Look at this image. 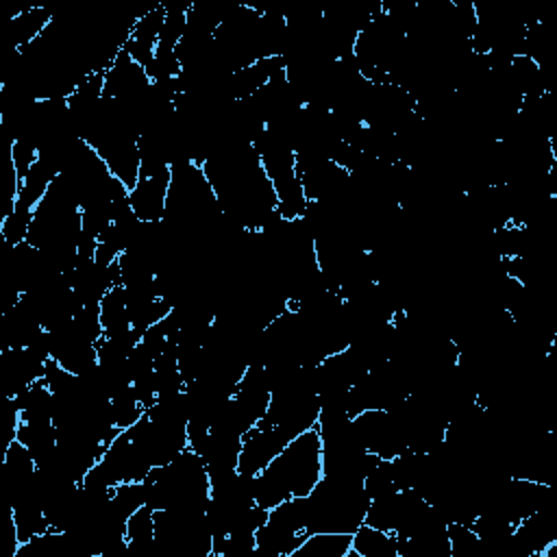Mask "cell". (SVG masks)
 <instances>
[{"label":"cell","instance_id":"cell-2","mask_svg":"<svg viewBox=\"0 0 557 557\" xmlns=\"http://www.w3.org/2000/svg\"><path fill=\"white\" fill-rule=\"evenodd\" d=\"M307 500V533L335 531L352 533L366 520L370 496L359 479L322 476L305 496Z\"/></svg>","mask_w":557,"mask_h":557},{"label":"cell","instance_id":"cell-9","mask_svg":"<svg viewBox=\"0 0 557 557\" xmlns=\"http://www.w3.org/2000/svg\"><path fill=\"white\" fill-rule=\"evenodd\" d=\"M352 533L313 531L302 537L292 557H348Z\"/></svg>","mask_w":557,"mask_h":557},{"label":"cell","instance_id":"cell-7","mask_svg":"<svg viewBox=\"0 0 557 557\" xmlns=\"http://www.w3.org/2000/svg\"><path fill=\"white\" fill-rule=\"evenodd\" d=\"M348 557H398V537L363 522L352 531Z\"/></svg>","mask_w":557,"mask_h":557},{"label":"cell","instance_id":"cell-8","mask_svg":"<svg viewBox=\"0 0 557 557\" xmlns=\"http://www.w3.org/2000/svg\"><path fill=\"white\" fill-rule=\"evenodd\" d=\"M98 313H100V324H102V335H120L131 331V315H128V294L124 285L115 283L113 287L107 289V294L98 302Z\"/></svg>","mask_w":557,"mask_h":557},{"label":"cell","instance_id":"cell-5","mask_svg":"<svg viewBox=\"0 0 557 557\" xmlns=\"http://www.w3.org/2000/svg\"><path fill=\"white\" fill-rule=\"evenodd\" d=\"M289 440L274 426L257 422L242 437V448L237 457V474L255 479L287 444Z\"/></svg>","mask_w":557,"mask_h":557},{"label":"cell","instance_id":"cell-4","mask_svg":"<svg viewBox=\"0 0 557 557\" xmlns=\"http://www.w3.org/2000/svg\"><path fill=\"white\" fill-rule=\"evenodd\" d=\"M170 181H172L170 165L139 174V181L128 189V205L139 222L154 224L165 218Z\"/></svg>","mask_w":557,"mask_h":557},{"label":"cell","instance_id":"cell-3","mask_svg":"<svg viewBox=\"0 0 557 557\" xmlns=\"http://www.w3.org/2000/svg\"><path fill=\"white\" fill-rule=\"evenodd\" d=\"M352 426L370 455L381 459H394L407 450L403 429L387 409H363L352 416Z\"/></svg>","mask_w":557,"mask_h":557},{"label":"cell","instance_id":"cell-6","mask_svg":"<svg viewBox=\"0 0 557 557\" xmlns=\"http://www.w3.org/2000/svg\"><path fill=\"white\" fill-rule=\"evenodd\" d=\"M52 20H54L52 13L44 7H28L17 15H13L9 20V30H7L11 39V48L24 50L33 41H37L44 35V30L52 24Z\"/></svg>","mask_w":557,"mask_h":557},{"label":"cell","instance_id":"cell-1","mask_svg":"<svg viewBox=\"0 0 557 557\" xmlns=\"http://www.w3.org/2000/svg\"><path fill=\"white\" fill-rule=\"evenodd\" d=\"M322 476V440L311 426L292 437L252 479V498L259 507L272 509L292 496H307Z\"/></svg>","mask_w":557,"mask_h":557}]
</instances>
